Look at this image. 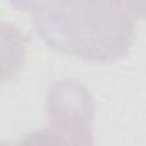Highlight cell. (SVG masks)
I'll list each match as a JSON object with an SVG mask.
<instances>
[{
  "mask_svg": "<svg viewBox=\"0 0 146 146\" xmlns=\"http://www.w3.org/2000/svg\"><path fill=\"white\" fill-rule=\"evenodd\" d=\"M134 17L127 0H55L33 14V26L60 53L112 64L134 43Z\"/></svg>",
  "mask_w": 146,
  "mask_h": 146,
  "instance_id": "6da1fadb",
  "label": "cell"
},
{
  "mask_svg": "<svg viewBox=\"0 0 146 146\" xmlns=\"http://www.w3.org/2000/svg\"><path fill=\"white\" fill-rule=\"evenodd\" d=\"M45 103L50 125L24 141L93 144L96 103L84 84L76 79H60L48 88Z\"/></svg>",
  "mask_w": 146,
  "mask_h": 146,
  "instance_id": "7a4b0ae2",
  "label": "cell"
},
{
  "mask_svg": "<svg viewBox=\"0 0 146 146\" xmlns=\"http://www.w3.org/2000/svg\"><path fill=\"white\" fill-rule=\"evenodd\" d=\"M7 2L19 12H29L31 16L45 9L55 0H7Z\"/></svg>",
  "mask_w": 146,
  "mask_h": 146,
  "instance_id": "3957f363",
  "label": "cell"
},
{
  "mask_svg": "<svg viewBox=\"0 0 146 146\" xmlns=\"http://www.w3.org/2000/svg\"><path fill=\"white\" fill-rule=\"evenodd\" d=\"M127 4L136 17L146 19V0H127Z\"/></svg>",
  "mask_w": 146,
  "mask_h": 146,
  "instance_id": "277c9868",
  "label": "cell"
}]
</instances>
